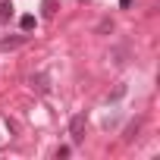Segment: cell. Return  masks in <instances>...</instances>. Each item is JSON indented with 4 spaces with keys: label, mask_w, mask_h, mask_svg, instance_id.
<instances>
[{
    "label": "cell",
    "mask_w": 160,
    "mask_h": 160,
    "mask_svg": "<svg viewBox=\"0 0 160 160\" xmlns=\"http://www.w3.org/2000/svg\"><path fill=\"white\" fill-rule=\"evenodd\" d=\"M69 135H72V141H75V144L85 138V113H75V116L69 119Z\"/></svg>",
    "instance_id": "cell-1"
},
{
    "label": "cell",
    "mask_w": 160,
    "mask_h": 160,
    "mask_svg": "<svg viewBox=\"0 0 160 160\" xmlns=\"http://www.w3.org/2000/svg\"><path fill=\"white\" fill-rule=\"evenodd\" d=\"M10 19H13V3H10V0H0V22L7 25Z\"/></svg>",
    "instance_id": "cell-2"
},
{
    "label": "cell",
    "mask_w": 160,
    "mask_h": 160,
    "mask_svg": "<svg viewBox=\"0 0 160 160\" xmlns=\"http://www.w3.org/2000/svg\"><path fill=\"white\" fill-rule=\"evenodd\" d=\"M25 41V35H13V38H3V41H0V47H3V50H13V47H19Z\"/></svg>",
    "instance_id": "cell-3"
},
{
    "label": "cell",
    "mask_w": 160,
    "mask_h": 160,
    "mask_svg": "<svg viewBox=\"0 0 160 160\" xmlns=\"http://www.w3.org/2000/svg\"><path fill=\"white\" fill-rule=\"evenodd\" d=\"M32 85H38V91H41V94H47V91H50L47 75H32Z\"/></svg>",
    "instance_id": "cell-4"
},
{
    "label": "cell",
    "mask_w": 160,
    "mask_h": 160,
    "mask_svg": "<svg viewBox=\"0 0 160 160\" xmlns=\"http://www.w3.org/2000/svg\"><path fill=\"white\" fill-rule=\"evenodd\" d=\"M138 126H141V122L135 119V122H132V126L126 129V135H122V138H126V141H132V138H135V132H138Z\"/></svg>",
    "instance_id": "cell-5"
},
{
    "label": "cell",
    "mask_w": 160,
    "mask_h": 160,
    "mask_svg": "<svg viewBox=\"0 0 160 160\" xmlns=\"http://www.w3.org/2000/svg\"><path fill=\"white\" fill-rule=\"evenodd\" d=\"M35 28V16H22V32H32Z\"/></svg>",
    "instance_id": "cell-6"
},
{
    "label": "cell",
    "mask_w": 160,
    "mask_h": 160,
    "mask_svg": "<svg viewBox=\"0 0 160 160\" xmlns=\"http://www.w3.org/2000/svg\"><path fill=\"white\" fill-rule=\"evenodd\" d=\"M57 10H53V0H44V16H53Z\"/></svg>",
    "instance_id": "cell-7"
},
{
    "label": "cell",
    "mask_w": 160,
    "mask_h": 160,
    "mask_svg": "<svg viewBox=\"0 0 160 160\" xmlns=\"http://www.w3.org/2000/svg\"><path fill=\"white\" fill-rule=\"evenodd\" d=\"M53 157H69V148H66V144H60V148L53 151Z\"/></svg>",
    "instance_id": "cell-8"
},
{
    "label": "cell",
    "mask_w": 160,
    "mask_h": 160,
    "mask_svg": "<svg viewBox=\"0 0 160 160\" xmlns=\"http://www.w3.org/2000/svg\"><path fill=\"white\" fill-rule=\"evenodd\" d=\"M119 3H122V7H129V3H132V0H119Z\"/></svg>",
    "instance_id": "cell-9"
}]
</instances>
